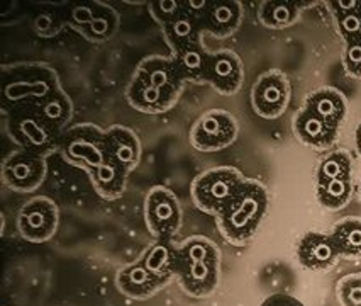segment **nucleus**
I'll list each match as a JSON object with an SVG mask.
<instances>
[{
  "mask_svg": "<svg viewBox=\"0 0 361 306\" xmlns=\"http://www.w3.org/2000/svg\"><path fill=\"white\" fill-rule=\"evenodd\" d=\"M219 250L205 237H192L173 247V269L188 295L209 296L219 284Z\"/></svg>",
  "mask_w": 361,
  "mask_h": 306,
  "instance_id": "obj_1",
  "label": "nucleus"
},
{
  "mask_svg": "<svg viewBox=\"0 0 361 306\" xmlns=\"http://www.w3.org/2000/svg\"><path fill=\"white\" fill-rule=\"evenodd\" d=\"M270 196L258 180L247 179L238 194L217 215L219 230L226 240L234 245H245L255 237L267 216Z\"/></svg>",
  "mask_w": 361,
  "mask_h": 306,
  "instance_id": "obj_2",
  "label": "nucleus"
},
{
  "mask_svg": "<svg viewBox=\"0 0 361 306\" xmlns=\"http://www.w3.org/2000/svg\"><path fill=\"white\" fill-rule=\"evenodd\" d=\"M173 276V247L166 242H158L149 247L136 264L119 271L117 286L128 296L148 298L165 286Z\"/></svg>",
  "mask_w": 361,
  "mask_h": 306,
  "instance_id": "obj_3",
  "label": "nucleus"
},
{
  "mask_svg": "<svg viewBox=\"0 0 361 306\" xmlns=\"http://www.w3.org/2000/svg\"><path fill=\"white\" fill-rule=\"evenodd\" d=\"M246 180L245 175L234 167L211 169L194 180L190 189L192 199L200 211L217 216L245 186Z\"/></svg>",
  "mask_w": 361,
  "mask_h": 306,
  "instance_id": "obj_4",
  "label": "nucleus"
},
{
  "mask_svg": "<svg viewBox=\"0 0 361 306\" xmlns=\"http://www.w3.org/2000/svg\"><path fill=\"white\" fill-rule=\"evenodd\" d=\"M236 138V119L221 109H214L200 116L190 131V143L200 152H217L233 145Z\"/></svg>",
  "mask_w": 361,
  "mask_h": 306,
  "instance_id": "obj_5",
  "label": "nucleus"
},
{
  "mask_svg": "<svg viewBox=\"0 0 361 306\" xmlns=\"http://www.w3.org/2000/svg\"><path fill=\"white\" fill-rule=\"evenodd\" d=\"M145 216L149 233L159 242H168L180 226V204L166 187H153L146 196Z\"/></svg>",
  "mask_w": 361,
  "mask_h": 306,
  "instance_id": "obj_6",
  "label": "nucleus"
},
{
  "mask_svg": "<svg viewBox=\"0 0 361 306\" xmlns=\"http://www.w3.org/2000/svg\"><path fill=\"white\" fill-rule=\"evenodd\" d=\"M290 100V82L280 70L264 72L251 90V106L258 116L275 119L282 116Z\"/></svg>",
  "mask_w": 361,
  "mask_h": 306,
  "instance_id": "obj_7",
  "label": "nucleus"
},
{
  "mask_svg": "<svg viewBox=\"0 0 361 306\" xmlns=\"http://www.w3.org/2000/svg\"><path fill=\"white\" fill-rule=\"evenodd\" d=\"M134 78L148 83L149 87L161 92L173 104L178 100L183 83L187 82L185 75H183L173 54L170 58L151 57L142 60L140 66H137Z\"/></svg>",
  "mask_w": 361,
  "mask_h": 306,
  "instance_id": "obj_8",
  "label": "nucleus"
},
{
  "mask_svg": "<svg viewBox=\"0 0 361 306\" xmlns=\"http://www.w3.org/2000/svg\"><path fill=\"white\" fill-rule=\"evenodd\" d=\"M58 206L48 198H35L20 208L18 228L29 242H46L56 233Z\"/></svg>",
  "mask_w": 361,
  "mask_h": 306,
  "instance_id": "obj_9",
  "label": "nucleus"
},
{
  "mask_svg": "<svg viewBox=\"0 0 361 306\" xmlns=\"http://www.w3.org/2000/svg\"><path fill=\"white\" fill-rule=\"evenodd\" d=\"M140 140L129 128L114 126L104 131V165L129 174L140 162Z\"/></svg>",
  "mask_w": 361,
  "mask_h": 306,
  "instance_id": "obj_10",
  "label": "nucleus"
},
{
  "mask_svg": "<svg viewBox=\"0 0 361 306\" xmlns=\"http://www.w3.org/2000/svg\"><path fill=\"white\" fill-rule=\"evenodd\" d=\"M241 60L228 49L217 53H209L204 70V82L211 83L219 94L231 95L239 90L243 83Z\"/></svg>",
  "mask_w": 361,
  "mask_h": 306,
  "instance_id": "obj_11",
  "label": "nucleus"
},
{
  "mask_svg": "<svg viewBox=\"0 0 361 306\" xmlns=\"http://www.w3.org/2000/svg\"><path fill=\"white\" fill-rule=\"evenodd\" d=\"M341 129L333 126L322 119L321 116L310 111L307 107H302L299 114L293 119V133L299 138L300 143L316 150L331 148L338 140Z\"/></svg>",
  "mask_w": 361,
  "mask_h": 306,
  "instance_id": "obj_12",
  "label": "nucleus"
},
{
  "mask_svg": "<svg viewBox=\"0 0 361 306\" xmlns=\"http://www.w3.org/2000/svg\"><path fill=\"white\" fill-rule=\"evenodd\" d=\"M339 254L331 235L310 232L300 238L297 245V259L300 266L309 271H326L334 266Z\"/></svg>",
  "mask_w": 361,
  "mask_h": 306,
  "instance_id": "obj_13",
  "label": "nucleus"
},
{
  "mask_svg": "<svg viewBox=\"0 0 361 306\" xmlns=\"http://www.w3.org/2000/svg\"><path fill=\"white\" fill-rule=\"evenodd\" d=\"M195 11L204 31L214 36H231L241 24V6L238 2H199Z\"/></svg>",
  "mask_w": 361,
  "mask_h": 306,
  "instance_id": "obj_14",
  "label": "nucleus"
},
{
  "mask_svg": "<svg viewBox=\"0 0 361 306\" xmlns=\"http://www.w3.org/2000/svg\"><path fill=\"white\" fill-rule=\"evenodd\" d=\"M46 174L44 160L32 155H16L4 165V179L12 189L32 191L43 182Z\"/></svg>",
  "mask_w": 361,
  "mask_h": 306,
  "instance_id": "obj_15",
  "label": "nucleus"
},
{
  "mask_svg": "<svg viewBox=\"0 0 361 306\" xmlns=\"http://www.w3.org/2000/svg\"><path fill=\"white\" fill-rule=\"evenodd\" d=\"M304 107L314 111L322 119H326L327 123L339 129H341V124L344 123L348 114L346 99H344L341 92L333 89V87H322V89L312 92L305 99Z\"/></svg>",
  "mask_w": 361,
  "mask_h": 306,
  "instance_id": "obj_16",
  "label": "nucleus"
},
{
  "mask_svg": "<svg viewBox=\"0 0 361 306\" xmlns=\"http://www.w3.org/2000/svg\"><path fill=\"white\" fill-rule=\"evenodd\" d=\"M334 14L336 26L346 45L361 43V0H336L327 2Z\"/></svg>",
  "mask_w": 361,
  "mask_h": 306,
  "instance_id": "obj_17",
  "label": "nucleus"
},
{
  "mask_svg": "<svg viewBox=\"0 0 361 306\" xmlns=\"http://www.w3.org/2000/svg\"><path fill=\"white\" fill-rule=\"evenodd\" d=\"M126 98L134 109L145 112V114H161L173 106V102H170L161 92L149 87L148 83L137 81V78H133V82L129 83Z\"/></svg>",
  "mask_w": 361,
  "mask_h": 306,
  "instance_id": "obj_18",
  "label": "nucleus"
},
{
  "mask_svg": "<svg viewBox=\"0 0 361 306\" xmlns=\"http://www.w3.org/2000/svg\"><path fill=\"white\" fill-rule=\"evenodd\" d=\"M339 257H361V220L346 218L329 233Z\"/></svg>",
  "mask_w": 361,
  "mask_h": 306,
  "instance_id": "obj_19",
  "label": "nucleus"
},
{
  "mask_svg": "<svg viewBox=\"0 0 361 306\" xmlns=\"http://www.w3.org/2000/svg\"><path fill=\"white\" fill-rule=\"evenodd\" d=\"M307 2H264L259 9V19L267 28L283 29L299 19L300 11Z\"/></svg>",
  "mask_w": 361,
  "mask_h": 306,
  "instance_id": "obj_20",
  "label": "nucleus"
},
{
  "mask_svg": "<svg viewBox=\"0 0 361 306\" xmlns=\"http://www.w3.org/2000/svg\"><path fill=\"white\" fill-rule=\"evenodd\" d=\"M353 194L351 175L339 177L324 184H316V198L322 208L336 211L350 203Z\"/></svg>",
  "mask_w": 361,
  "mask_h": 306,
  "instance_id": "obj_21",
  "label": "nucleus"
},
{
  "mask_svg": "<svg viewBox=\"0 0 361 306\" xmlns=\"http://www.w3.org/2000/svg\"><path fill=\"white\" fill-rule=\"evenodd\" d=\"M351 155L346 150H336L319 162L316 170V184H324L329 180L351 175Z\"/></svg>",
  "mask_w": 361,
  "mask_h": 306,
  "instance_id": "obj_22",
  "label": "nucleus"
},
{
  "mask_svg": "<svg viewBox=\"0 0 361 306\" xmlns=\"http://www.w3.org/2000/svg\"><path fill=\"white\" fill-rule=\"evenodd\" d=\"M344 306H361V278H346L339 286Z\"/></svg>",
  "mask_w": 361,
  "mask_h": 306,
  "instance_id": "obj_23",
  "label": "nucleus"
},
{
  "mask_svg": "<svg viewBox=\"0 0 361 306\" xmlns=\"http://www.w3.org/2000/svg\"><path fill=\"white\" fill-rule=\"evenodd\" d=\"M343 65L348 75L361 78V43L346 45L343 53Z\"/></svg>",
  "mask_w": 361,
  "mask_h": 306,
  "instance_id": "obj_24",
  "label": "nucleus"
},
{
  "mask_svg": "<svg viewBox=\"0 0 361 306\" xmlns=\"http://www.w3.org/2000/svg\"><path fill=\"white\" fill-rule=\"evenodd\" d=\"M262 306H305L300 300L293 298L290 295H285V293H276V295L268 296L263 301Z\"/></svg>",
  "mask_w": 361,
  "mask_h": 306,
  "instance_id": "obj_25",
  "label": "nucleus"
},
{
  "mask_svg": "<svg viewBox=\"0 0 361 306\" xmlns=\"http://www.w3.org/2000/svg\"><path fill=\"white\" fill-rule=\"evenodd\" d=\"M355 143H356V152L361 155V123L356 126V133H355Z\"/></svg>",
  "mask_w": 361,
  "mask_h": 306,
  "instance_id": "obj_26",
  "label": "nucleus"
}]
</instances>
